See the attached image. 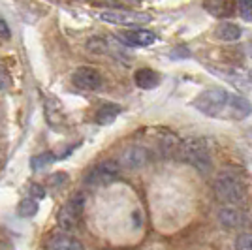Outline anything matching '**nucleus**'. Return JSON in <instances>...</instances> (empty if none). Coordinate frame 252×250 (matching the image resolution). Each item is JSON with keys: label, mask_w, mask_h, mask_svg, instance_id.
<instances>
[{"label": "nucleus", "mask_w": 252, "mask_h": 250, "mask_svg": "<svg viewBox=\"0 0 252 250\" xmlns=\"http://www.w3.org/2000/svg\"><path fill=\"white\" fill-rule=\"evenodd\" d=\"M29 192H31V198L32 199H34V198H38V199L45 198V190H43L40 185H34V183H32L31 187H29Z\"/></svg>", "instance_id": "obj_23"}, {"label": "nucleus", "mask_w": 252, "mask_h": 250, "mask_svg": "<svg viewBox=\"0 0 252 250\" xmlns=\"http://www.w3.org/2000/svg\"><path fill=\"white\" fill-rule=\"evenodd\" d=\"M125 45H130V47H147V45H153L157 42V36L151 31H125L121 32L119 36Z\"/></svg>", "instance_id": "obj_13"}, {"label": "nucleus", "mask_w": 252, "mask_h": 250, "mask_svg": "<svg viewBox=\"0 0 252 250\" xmlns=\"http://www.w3.org/2000/svg\"><path fill=\"white\" fill-rule=\"evenodd\" d=\"M107 47H109V43H107V40L102 38V36H94V38H89V40H87V49L91 53H96V55L105 53Z\"/></svg>", "instance_id": "obj_19"}, {"label": "nucleus", "mask_w": 252, "mask_h": 250, "mask_svg": "<svg viewBox=\"0 0 252 250\" xmlns=\"http://www.w3.org/2000/svg\"><path fill=\"white\" fill-rule=\"evenodd\" d=\"M219 222L226 229H241L251 224V219L239 207H222L219 211Z\"/></svg>", "instance_id": "obj_9"}, {"label": "nucleus", "mask_w": 252, "mask_h": 250, "mask_svg": "<svg viewBox=\"0 0 252 250\" xmlns=\"http://www.w3.org/2000/svg\"><path fill=\"white\" fill-rule=\"evenodd\" d=\"M213 190L219 201L224 203V207H237L247 199V187L235 173L222 171L217 175L213 183Z\"/></svg>", "instance_id": "obj_1"}, {"label": "nucleus", "mask_w": 252, "mask_h": 250, "mask_svg": "<svg viewBox=\"0 0 252 250\" xmlns=\"http://www.w3.org/2000/svg\"><path fill=\"white\" fill-rule=\"evenodd\" d=\"M10 36H11V31H10V27H8V23H6L4 17H0V38L8 40Z\"/></svg>", "instance_id": "obj_24"}, {"label": "nucleus", "mask_w": 252, "mask_h": 250, "mask_svg": "<svg viewBox=\"0 0 252 250\" xmlns=\"http://www.w3.org/2000/svg\"><path fill=\"white\" fill-rule=\"evenodd\" d=\"M252 113V105L247 98L237 96V94H230V104L226 109L224 119H231V121H243Z\"/></svg>", "instance_id": "obj_12"}, {"label": "nucleus", "mask_w": 252, "mask_h": 250, "mask_svg": "<svg viewBox=\"0 0 252 250\" xmlns=\"http://www.w3.org/2000/svg\"><path fill=\"white\" fill-rule=\"evenodd\" d=\"M121 177V166L113 160H105L96 164L87 175H85V185L87 187H107L113 185Z\"/></svg>", "instance_id": "obj_4"}, {"label": "nucleus", "mask_w": 252, "mask_h": 250, "mask_svg": "<svg viewBox=\"0 0 252 250\" xmlns=\"http://www.w3.org/2000/svg\"><path fill=\"white\" fill-rule=\"evenodd\" d=\"M228 104H230V93H226L224 89H207L200 96H196V100L192 102V105L203 115L222 117V119L226 115Z\"/></svg>", "instance_id": "obj_3"}, {"label": "nucleus", "mask_w": 252, "mask_h": 250, "mask_svg": "<svg viewBox=\"0 0 252 250\" xmlns=\"http://www.w3.org/2000/svg\"><path fill=\"white\" fill-rule=\"evenodd\" d=\"M235 250H252V233L245 231L235 239Z\"/></svg>", "instance_id": "obj_21"}, {"label": "nucleus", "mask_w": 252, "mask_h": 250, "mask_svg": "<svg viewBox=\"0 0 252 250\" xmlns=\"http://www.w3.org/2000/svg\"><path fill=\"white\" fill-rule=\"evenodd\" d=\"M149 162H151V153L141 145L126 147L119 156L121 169H128V171H139V169L147 167Z\"/></svg>", "instance_id": "obj_6"}, {"label": "nucleus", "mask_w": 252, "mask_h": 250, "mask_svg": "<svg viewBox=\"0 0 252 250\" xmlns=\"http://www.w3.org/2000/svg\"><path fill=\"white\" fill-rule=\"evenodd\" d=\"M177 156L185 164L198 169L200 173H207L213 164L209 147L203 139H198V137H189V139L181 141L177 147Z\"/></svg>", "instance_id": "obj_2"}, {"label": "nucleus", "mask_w": 252, "mask_h": 250, "mask_svg": "<svg viewBox=\"0 0 252 250\" xmlns=\"http://www.w3.org/2000/svg\"><path fill=\"white\" fill-rule=\"evenodd\" d=\"M66 177H68L66 173H55V175H51V183L53 185H59V183L63 185V183H66Z\"/></svg>", "instance_id": "obj_25"}, {"label": "nucleus", "mask_w": 252, "mask_h": 250, "mask_svg": "<svg viewBox=\"0 0 252 250\" xmlns=\"http://www.w3.org/2000/svg\"><path fill=\"white\" fill-rule=\"evenodd\" d=\"M72 83L83 91H98L102 87V75L91 66H81L72 73Z\"/></svg>", "instance_id": "obj_8"}, {"label": "nucleus", "mask_w": 252, "mask_h": 250, "mask_svg": "<svg viewBox=\"0 0 252 250\" xmlns=\"http://www.w3.org/2000/svg\"><path fill=\"white\" fill-rule=\"evenodd\" d=\"M55 160H57V156H55L53 153H42V155H36V156H32L31 167H32V169H42V167L53 164Z\"/></svg>", "instance_id": "obj_20"}, {"label": "nucleus", "mask_w": 252, "mask_h": 250, "mask_svg": "<svg viewBox=\"0 0 252 250\" xmlns=\"http://www.w3.org/2000/svg\"><path fill=\"white\" fill-rule=\"evenodd\" d=\"M215 34H217V38L222 40V42H237L241 38L243 31L239 25H235V23L231 21H224L217 27Z\"/></svg>", "instance_id": "obj_15"}, {"label": "nucleus", "mask_w": 252, "mask_h": 250, "mask_svg": "<svg viewBox=\"0 0 252 250\" xmlns=\"http://www.w3.org/2000/svg\"><path fill=\"white\" fill-rule=\"evenodd\" d=\"M237 13L245 21H252V2L251 0H241L237 2Z\"/></svg>", "instance_id": "obj_22"}, {"label": "nucleus", "mask_w": 252, "mask_h": 250, "mask_svg": "<svg viewBox=\"0 0 252 250\" xmlns=\"http://www.w3.org/2000/svg\"><path fill=\"white\" fill-rule=\"evenodd\" d=\"M119 113H121V107L117 104H113V102L104 104L96 111V123L98 125H111L117 117H119Z\"/></svg>", "instance_id": "obj_16"}, {"label": "nucleus", "mask_w": 252, "mask_h": 250, "mask_svg": "<svg viewBox=\"0 0 252 250\" xmlns=\"http://www.w3.org/2000/svg\"><path fill=\"white\" fill-rule=\"evenodd\" d=\"M134 83L143 89V91H151V89H157L160 85V75L155 70H149V68H141L134 73Z\"/></svg>", "instance_id": "obj_14"}, {"label": "nucleus", "mask_w": 252, "mask_h": 250, "mask_svg": "<svg viewBox=\"0 0 252 250\" xmlns=\"http://www.w3.org/2000/svg\"><path fill=\"white\" fill-rule=\"evenodd\" d=\"M81 213H83V196L77 194L70 199L59 213L57 217V224H59V231L64 233H72L79 226V219H81Z\"/></svg>", "instance_id": "obj_5"}, {"label": "nucleus", "mask_w": 252, "mask_h": 250, "mask_svg": "<svg viewBox=\"0 0 252 250\" xmlns=\"http://www.w3.org/2000/svg\"><path fill=\"white\" fill-rule=\"evenodd\" d=\"M203 8L209 11L211 15H215V17H226V15L231 13L233 4H230V2H205Z\"/></svg>", "instance_id": "obj_17"}, {"label": "nucleus", "mask_w": 252, "mask_h": 250, "mask_svg": "<svg viewBox=\"0 0 252 250\" xmlns=\"http://www.w3.org/2000/svg\"><path fill=\"white\" fill-rule=\"evenodd\" d=\"M45 249L47 250H83L81 241L72 233H64V231H55L45 241Z\"/></svg>", "instance_id": "obj_10"}, {"label": "nucleus", "mask_w": 252, "mask_h": 250, "mask_svg": "<svg viewBox=\"0 0 252 250\" xmlns=\"http://www.w3.org/2000/svg\"><path fill=\"white\" fill-rule=\"evenodd\" d=\"M6 87H8V75L4 72V68L0 66V91H4Z\"/></svg>", "instance_id": "obj_26"}, {"label": "nucleus", "mask_w": 252, "mask_h": 250, "mask_svg": "<svg viewBox=\"0 0 252 250\" xmlns=\"http://www.w3.org/2000/svg\"><path fill=\"white\" fill-rule=\"evenodd\" d=\"M36 213H38V201L32 198L23 199L21 203H19V207H17V215L23 217V219H31Z\"/></svg>", "instance_id": "obj_18"}, {"label": "nucleus", "mask_w": 252, "mask_h": 250, "mask_svg": "<svg viewBox=\"0 0 252 250\" xmlns=\"http://www.w3.org/2000/svg\"><path fill=\"white\" fill-rule=\"evenodd\" d=\"M98 17L102 21L113 23V25H125V27H137L149 23L151 17L147 13H139V11H128V10H104L98 13Z\"/></svg>", "instance_id": "obj_7"}, {"label": "nucleus", "mask_w": 252, "mask_h": 250, "mask_svg": "<svg viewBox=\"0 0 252 250\" xmlns=\"http://www.w3.org/2000/svg\"><path fill=\"white\" fill-rule=\"evenodd\" d=\"M211 70L217 73L219 77L226 79L228 83H231L237 89H241V91H249L252 87L251 75L247 72H243V70H237V68H211Z\"/></svg>", "instance_id": "obj_11"}]
</instances>
